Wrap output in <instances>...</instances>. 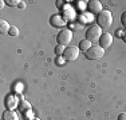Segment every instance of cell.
Returning <instances> with one entry per match:
<instances>
[{
    "label": "cell",
    "instance_id": "obj_1",
    "mask_svg": "<svg viewBox=\"0 0 126 120\" xmlns=\"http://www.w3.org/2000/svg\"><path fill=\"white\" fill-rule=\"evenodd\" d=\"M97 24L102 29H109L113 24V15L110 11L103 10L99 15L97 16Z\"/></svg>",
    "mask_w": 126,
    "mask_h": 120
},
{
    "label": "cell",
    "instance_id": "obj_2",
    "mask_svg": "<svg viewBox=\"0 0 126 120\" xmlns=\"http://www.w3.org/2000/svg\"><path fill=\"white\" fill-rule=\"evenodd\" d=\"M101 36H102V28L99 25H90L89 28H87V31H86V39L87 40H90L93 43V41H98L101 39Z\"/></svg>",
    "mask_w": 126,
    "mask_h": 120
},
{
    "label": "cell",
    "instance_id": "obj_3",
    "mask_svg": "<svg viewBox=\"0 0 126 120\" xmlns=\"http://www.w3.org/2000/svg\"><path fill=\"white\" fill-rule=\"evenodd\" d=\"M56 41H58L59 46H68L73 41V32L70 29H62L56 36Z\"/></svg>",
    "mask_w": 126,
    "mask_h": 120
},
{
    "label": "cell",
    "instance_id": "obj_4",
    "mask_svg": "<svg viewBox=\"0 0 126 120\" xmlns=\"http://www.w3.org/2000/svg\"><path fill=\"white\" fill-rule=\"evenodd\" d=\"M85 55L89 60H98L105 55V49L101 46H93L87 52H85Z\"/></svg>",
    "mask_w": 126,
    "mask_h": 120
},
{
    "label": "cell",
    "instance_id": "obj_5",
    "mask_svg": "<svg viewBox=\"0 0 126 120\" xmlns=\"http://www.w3.org/2000/svg\"><path fill=\"white\" fill-rule=\"evenodd\" d=\"M79 47H75V46H68L66 47V51H64V59L67 61H74V60L78 59L79 56Z\"/></svg>",
    "mask_w": 126,
    "mask_h": 120
},
{
    "label": "cell",
    "instance_id": "obj_6",
    "mask_svg": "<svg viewBox=\"0 0 126 120\" xmlns=\"http://www.w3.org/2000/svg\"><path fill=\"white\" fill-rule=\"evenodd\" d=\"M87 8L91 13L94 15H99L102 11H103V7H102V3L99 0H90L87 3Z\"/></svg>",
    "mask_w": 126,
    "mask_h": 120
},
{
    "label": "cell",
    "instance_id": "obj_7",
    "mask_svg": "<svg viewBox=\"0 0 126 120\" xmlns=\"http://www.w3.org/2000/svg\"><path fill=\"white\" fill-rule=\"evenodd\" d=\"M111 44H113V35L109 34V32L102 34L101 39H99V46L103 48V49H106V48H109Z\"/></svg>",
    "mask_w": 126,
    "mask_h": 120
},
{
    "label": "cell",
    "instance_id": "obj_8",
    "mask_svg": "<svg viewBox=\"0 0 126 120\" xmlns=\"http://www.w3.org/2000/svg\"><path fill=\"white\" fill-rule=\"evenodd\" d=\"M50 23L52 24L54 27H56V28H62V27L66 25V19L62 17L61 15H54V16H51Z\"/></svg>",
    "mask_w": 126,
    "mask_h": 120
},
{
    "label": "cell",
    "instance_id": "obj_9",
    "mask_svg": "<svg viewBox=\"0 0 126 120\" xmlns=\"http://www.w3.org/2000/svg\"><path fill=\"white\" fill-rule=\"evenodd\" d=\"M19 104V99H16V96L15 95H10L7 96V100H5V106H7L8 109H14V108H16V106Z\"/></svg>",
    "mask_w": 126,
    "mask_h": 120
},
{
    "label": "cell",
    "instance_id": "obj_10",
    "mask_svg": "<svg viewBox=\"0 0 126 120\" xmlns=\"http://www.w3.org/2000/svg\"><path fill=\"white\" fill-rule=\"evenodd\" d=\"M91 47H93V43L90 40H87V39H83V40L79 43V49L83 51V52H87Z\"/></svg>",
    "mask_w": 126,
    "mask_h": 120
},
{
    "label": "cell",
    "instance_id": "obj_11",
    "mask_svg": "<svg viewBox=\"0 0 126 120\" xmlns=\"http://www.w3.org/2000/svg\"><path fill=\"white\" fill-rule=\"evenodd\" d=\"M3 120H19V116L14 112V111H5L3 113Z\"/></svg>",
    "mask_w": 126,
    "mask_h": 120
},
{
    "label": "cell",
    "instance_id": "obj_12",
    "mask_svg": "<svg viewBox=\"0 0 126 120\" xmlns=\"http://www.w3.org/2000/svg\"><path fill=\"white\" fill-rule=\"evenodd\" d=\"M10 28H11V25L8 24L7 20H0V32L1 34H8Z\"/></svg>",
    "mask_w": 126,
    "mask_h": 120
},
{
    "label": "cell",
    "instance_id": "obj_13",
    "mask_svg": "<svg viewBox=\"0 0 126 120\" xmlns=\"http://www.w3.org/2000/svg\"><path fill=\"white\" fill-rule=\"evenodd\" d=\"M20 109H22V112H31V104L30 103H27L26 100H22L20 101Z\"/></svg>",
    "mask_w": 126,
    "mask_h": 120
},
{
    "label": "cell",
    "instance_id": "obj_14",
    "mask_svg": "<svg viewBox=\"0 0 126 120\" xmlns=\"http://www.w3.org/2000/svg\"><path fill=\"white\" fill-rule=\"evenodd\" d=\"M8 35H10V36H17V35H19V28L15 27V25H11L10 31H8Z\"/></svg>",
    "mask_w": 126,
    "mask_h": 120
},
{
    "label": "cell",
    "instance_id": "obj_15",
    "mask_svg": "<svg viewBox=\"0 0 126 120\" xmlns=\"http://www.w3.org/2000/svg\"><path fill=\"white\" fill-rule=\"evenodd\" d=\"M64 51H66V47L64 46H56V48H55V53L58 56L64 55Z\"/></svg>",
    "mask_w": 126,
    "mask_h": 120
},
{
    "label": "cell",
    "instance_id": "obj_16",
    "mask_svg": "<svg viewBox=\"0 0 126 120\" xmlns=\"http://www.w3.org/2000/svg\"><path fill=\"white\" fill-rule=\"evenodd\" d=\"M8 5H10V7H19V4H20V1H17V0H8Z\"/></svg>",
    "mask_w": 126,
    "mask_h": 120
},
{
    "label": "cell",
    "instance_id": "obj_17",
    "mask_svg": "<svg viewBox=\"0 0 126 120\" xmlns=\"http://www.w3.org/2000/svg\"><path fill=\"white\" fill-rule=\"evenodd\" d=\"M121 23H122V25L126 28V11L122 13V16H121Z\"/></svg>",
    "mask_w": 126,
    "mask_h": 120
},
{
    "label": "cell",
    "instance_id": "obj_18",
    "mask_svg": "<svg viewBox=\"0 0 126 120\" xmlns=\"http://www.w3.org/2000/svg\"><path fill=\"white\" fill-rule=\"evenodd\" d=\"M118 120H126V112H122V113H119V116H118Z\"/></svg>",
    "mask_w": 126,
    "mask_h": 120
},
{
    "label": "cell",
    "instance_id": "obj_19",
    "mask_svg": "<svg viewBox=\"0 0 126 120\" xmlns=\"http://www.w3.org/2000/svg\"><path fill=\"white\" fill-rule=\"evenodd\" d=\"M63 61H64V60H63V59H61V56H59V58H58V60H56V63H58V64H63Z\"/></svg>",
    "mask_w": 126,
    "mask_h": 120
},
{
    "label": "cell",
    "instance_id": "obj_20",
    "mask_svg": "<svg viewBox=\"0 0 126 120\" xmlns=\"http://www.w3.org/2000/svg\"><path fill=\"white\" fill-rule=\"evenodd\" d=\"M19 5H20V8H26V3L24 1H20Z\"/></svg>",
    "mask_w": 126,
    "mask_h": 120
},
{
    "label": "cell",
    "instance_id": "obj_21",
    "mask_svg": "<svg viewBox=\"0 0 126 120\" xmlns=\"http://www.w3.org/2000/svg\"><path fill=\"white\" fill-rule=\"evenodd\" d=\"M122 39H124V41H125V43H126V29H125V31H124V36H122Z\"/></svg>",
    "mask_w": 126,
    "mask_h": 120
},
{
    "label": "cell",
    "instance_id": "obj_22",
    "mask_svg": "<svg viewBox=\"0 0 126 120\" xmlns=\"http://www.w3.org/2000/svg\"><path fill=\"white\" fill-rule=\"evenodd\" d=\"M5 5V1H0V8H3Z\"/></svg>",
    "mask_w": 126,
    "mask_h": 120
},
{
    "label": "cell",
    "instance_id": "obj_23",
    "mask_svg": "<svg viewBox=\"0 0 126 120\" xmlns=\"http://www.w3.org/2000/svg\"><path fill=\"white\" fill-rule=\"evenodd\" d=\"M34 120H39V119H34Z\"/></svg>",
    "mask_w": 126,
    "mask_h": 120
}]
</instances>
